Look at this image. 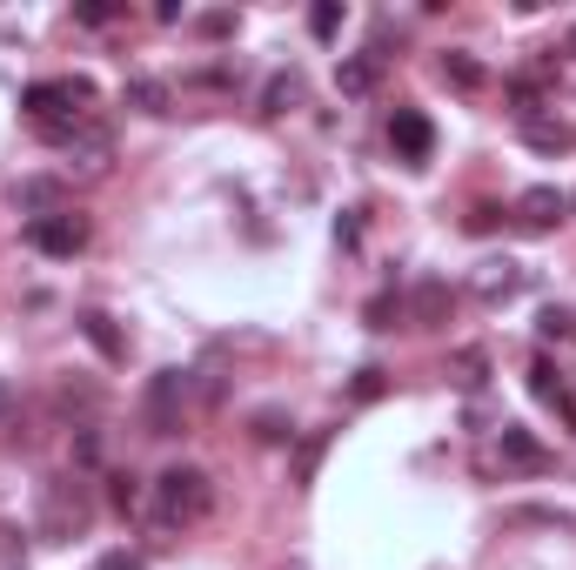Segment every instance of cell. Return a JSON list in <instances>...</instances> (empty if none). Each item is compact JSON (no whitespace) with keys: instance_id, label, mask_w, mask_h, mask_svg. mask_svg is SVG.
<instances>
[{"instance_id":"30","label":"cell","mask_w":576,"mask_h":570,"mask_svg":"<svg viewBox=\"0 0 576 570\" xmlns=\"http://www.w3.org/2000/svg\"><path fill=\"white\" fill-rule=\"evenodd\" d=\"M0 416H8V383H0Z\"/></svg>"},{"instance_id":"29","label":"cell","mask_w":576,"mask_h":570,"mask_svg":"<svg viewBox=\"0 0 576 570\" xmlns=\"http://www.w3.org/2000/svg\"><path fill=\"white\" fill-rule=\"evenodd\" d=\"M356 236H362V221H356V215H342V221H335V242H342V249H356Z\"/></svg>"},{"instance_id":"28","label":"cell","mask_w":576,"mask_h":570,"mask_svg":"<svg viewBox=\"0 0 576 570\" xmlns=\"http://www.w3.org/2000/svg\"><path fill=\"white\" fill-rule=\"evenodd\" d=\"M74 456H81V464H94V456H101V436H94V430H81V436H74Z\"/></svg>"},{"instance_id":"3","label":"cell","mask_w":576,"mask_h":570,"mask_svg":"<svg viewBox=\"0 0 576 570\" xmlns=\"http://www.w3.org/2000/svg\"><path fill=\"white\" fill-rule=\"evenodd\" d=\"M88 497H81V483H74V477H54L48 490H41V537L48 544H67L74 537V530H88Z\"/></svg>"},{"instance_id":"23","label":"cell","mask_w":576,"mask_h":570,"mask_svg":"<svg viewBox=\"0 0 576 570\" xmlns=\"http://www.w3.org/2000/svg\"><path fill=\"white\" fill-rule=\"evenodd\" d=\"M322 449H329V436H309V443H302V456H295V477H302V483H316V464H322Z\"/></svg>"},{"instance_id":"9","label":"cell","mask_w":576,"mask_h":570,"mask_svg":"<svg viewBox=\"0 0 576 570\" xmlns=\"http://www.w3.org/2000/svg\"><path fill=\"white\" fill-rule=\"evenodd\" d=\"M449 309H456L449 282H415V289H409V302H402V316H409L415 329H443V322H449Z\"/></svg>"},{"instance_id":"20","label":"cell","mask_w":576,"mask_h":570,"mask_svg":"<svg viewBox=\"0 0 576 570\" xmlns=\"http://www.w3.org/2000/svg\"><path fill=\"white\" fill-rule=\"evenodd\" d=\"M309 34H316V41H335V34H342V0H316V8H309Z\"/></svg>"},{"instance_id":"27","label":"cell","mask_w":576,"mask_h":570,"mask_svg":"<svg viewBox=\"0 0 576 570\" xmlns=\"http://www.w3.org/2000/svg\"><path fill=\"white\" fill-rule=\"evenodd\" d=\"M375 396H382V369H362L356 376V403H375Z\"/></svg>"},{"instance_id":"17","label":"cell","mask_w":576,"mask_h":570,"mask_svg":"<svg viewBox=\"0 0 576 570\" xmlns=\"http://www.w3.org/2000/svg\"><path fill=\"white\" fill-rule=\"evenodd\" d=\"M302 101V74H276V81L261 88V114H289Z\"/></svg>"},{"instance_id":"2","label":"cell","mask_w":576,"mask_h":570,"mask_svg":"<svg viewBox=\"0 0 576 570\" xmlns=\"http://www.w3.org/2000/svg\"><path fill=\"white\" fill-rule=\"evenodd\" d=\"M188 403H195V369H155V376H148V390H141V423H148V436H175L181 416H188Z\"/></svg>"},{"instance_id":"16","label":"cell","mask_w":576,"mask_h":570,"mask_svg":"<svg viewBox=\"0 0 576 570\" xmlns=\"http://www.w3.org/2000/svg\"><path fill=\"white\" fill-rule=\"evenodd\" d=\"M443 81H449V88H463V94H476V88H483V67H476L463 48H449V54H443Z\"/></svg>"},{"instance_id":"22","label":"cell","mask_w":576,"mask_h":570,"mask_svg":"<svg viewBox=\"0 0 576 570\" xmlns=\"http://www.w3.org/2000/svg\"><path fill=\"white\" fill-rule=\"evenodd\" d=\"M107 497H114V510H135V504H141V483H135L128 470H114V477H107Z\"/></svg>"},{"instance_id":"19","label":"cell","mask_w":576,"mask_h":570,"mask_svg":"<svg viewBox=\"0 0 576 570\" xmlns=\"http://www.w3.org/2000/svg\"><path fill=\"white\" fill-rule=\"evenodd\" d=\"M536 335H543V342H569L576 335V309H556V302H550V309L536 316Z\"/></svg>"},{"instance_id":"13","label":"cell","mask_w":576,"mask_h":570,"mask_svg":"<svg viewBox=\"0 0 576 570\" xmlns=\"http://www.w3.org/2000/svg\"><path fill=\"white\" fill-rule=\"evenodd\" d=\"M121 107H135V114H168L175 94H168V81H155V74H135V81L121 88Z\"/></svg>"},{"instance_id":"25","label":"cell","mask_w":576,"mask_h":570,"mask_svg":"<svg viewBox=\"0 0 576 570\" xmlns=\"http://www.w3.org/2000/svg\"><path fill=\"white\" fill-rule=\"evenodd\" d=\"M389 316H402V295H375L369 302V329H396Z\"/></svg>"},{"instance_id":"8","label":"cell","mask_w":576,"mask_h":570,"mask_svg":"<svg viewBox=\"0 0 576 570\" xmlns=\"http://www.w3.org/2000/svg\"><path fill=\"white\" fill-rule=\"evenodd\" d=\"M14 208H21L27 221L61 215V208H67V181H54V175H27V181L14 188Z\"/></svg>"},{"instance_id":"11","label":"cell","mask_w":576,"mask_h":570,"mask_svg":"<svg viewBox=\"0 0 576 570\" xmlns=\"http://www.w3.org/2000/svg\"><path fill=\"white\" fill-rule=\"evenodd\" d=\"M563 195H556V188H523V195H516V221L523 228H556L563 221Z\"/></svg>"},{"instance_id":"12","label":"cell","mask_w":576,"mask_h":570,"mask_svg":"<svg viewBox=\"0 0 576 570\" xmlns=\"http://www.w3.org/2000/svg\"><path fill=\"white\" fill-rule=\"evenodd\" d=\"M375 81H382V54H349V61L335 67V88H342V94H356V101L375 94Z\"/></svg>"},{"instance_id":"10","label":"cell","mask_w":576,"mask_h":570,"mask_svg":"<svg viewBox=\"0 0 576 570\" xmlns=\"http://www.w3.org/2000/svg\"><path fill=\"white\" fill-rule=\"evenodd\" d=\"M516 289H523V269H516L510 255H496V262H483V269L470 276V295H476V302H510Z\"/></svg>"},{"instance_id":"4","label":"cell","mask_w":576,"mask_h":570,"mask_svg":"<svg viewBox=\"0 0 576 570\" xmlns=\"http://www.w3.org/2000/svg\"><path fill=\"white\" fill-rule=\"evenodd\" d=\"M27 242L41 255H81L88 249V215H74V208L41 215V221H27Z\"/></svg>"},{"instance_id":"14","label":"cell","mask_w":576,"mask_h":570,"mask_svg":"<svg viewBox=\"0 0 576 570\" xmlns=\"http://www.w3.org/2000/svg\"><path fill=\"white\" fill-rule=\"evenodd\" d=\"M516 128H523L529 148H543V155H563V148H576V135H569L563 122H550V114H523Z\"/></svg>"},{"instance_id":"24","label":"cell","mask_w":576,"mask_h":570,"mask_svg":"<svg viewBox=\"0 0 576 570\" xmlns=\"http://www.w3.org/2000/svg\"><path fill=\"white\" fill-rule=\"evenodd\" d=\"M88 570H148V557H141V550H101Z\"/></svg>"},{"instance_id":"6","label":"cell","mask_w":576,"mask_h":570,"mask_svg":"<svg viewBox=\"0 0 576 570\" xmlns=\"http://www.w3.org/2000/svg\"><path fill=\"white\" fill-rule=\"evenodd\" d=\"M389 141H396V155H402V162H430V148H436V128H430V114H422V107H396V122H389Z\"/></svg>"},{"instance_id":"26","label":"cell","mask_w":576,"mask_h":570,"mask_svg":"<svg viewBox=\"0 0 576 570\" xmlns=\"http://www.w3.org/2000/svg\"><path fill=\"white\" fill-rule=\"evenodd\" d=\"M74 21H88V27H107V21H114V8H107V0H81V8H74Z\"/></svg>"},{"instance_id":"18","label":"cell","mask_w":576,"mask_h":570,"mask_svg":"<svg viewBox=\"0 0 576 570\" xmlns=\"http://www.w3.org/2000/svg\"><path fill=\"white\" fill-rule=\"evenodd\" d=\"M449 369H456V383H463V390H483V376H489V350H456V356H449Z\"/></svg>"},{"instance_id":"15","label":"cell","mask_w":576,"mask_h":570,"mask_svg":"<svg viewBox=\"0 0 576 570\" xmlns=\"http://www.w3.org/2000/svg\"><path fill=\"white\" fill-rule=\"evenodd\" d=\"M81 335L94 342V350H101L107 363H121V356H128V335L114 329V316H101V309H88V316H81Z\"/></svg>"},{"instance_id":"5","label":"cell","mask_w":576,"mask_h":570,"mask_svg":"<svg viewBox=\"0 0 576 570\" xmlns=\"http://www.w3.org/2000/svg\"><path fill=\"white\" fill-rule=\"evenodd\" d=\"M496 456H503L510 470H523V477H543L556 456H550V443L536 436V430H523V423H503L496 430Z\"/></svg>"},{"instance_id":"7","label":"cell","mask_w":576,"mask_h":570,"mask_svg":"<svg viewBox=\"0 0 576 570\" xmlns=\"http://www.w3.org/2000/svg\"><path fill=\"white\" fill-rule=\"evenodd\" d=\"M529 396H536V403H550V409L563 416V423H576V396H569V376H563L550 356H536V363H529Z\"/></svg>"},{"instance_id":"31","label":"cell","mask_w":576,"mask_h":570,"mask_svg":"<svg viewBox=\"0 0 576 570\" xmlns=\"http://www.w3.org/2000/svg\"><path fill=\"white\" fill-rule=\"evenodd\" d=\"M569 202H576V195H569Z\"/></svg>"},{"instance_id":"1","label":"cell","mask_w":576,"mask_h":570,"mask_svg":"<svg viewBox=\"0 0 576 570\" xmlns=\"http://www.w3.org/2000/svg\"><path fill=\"white\" fill-rule=\"evenodd\" d=\"M215 510V483H208V470H195V464H168L162 477H155V517H162V530H188V523H202Z\"/></svg>"},{"instance_id":"21","label":"cell","mask_w":576,"mask_h":570,"mask_svg":"<svg viewBox=\"0 0 576 570\" xmlns=\"http://www.w3.org/2000/svg\"><path fill=\"white\" fill-rule=\"evenodd\" d=\"M255 436H261V443H289V436H295L289 409H255Z\"/></svg>"}]
</instances>
